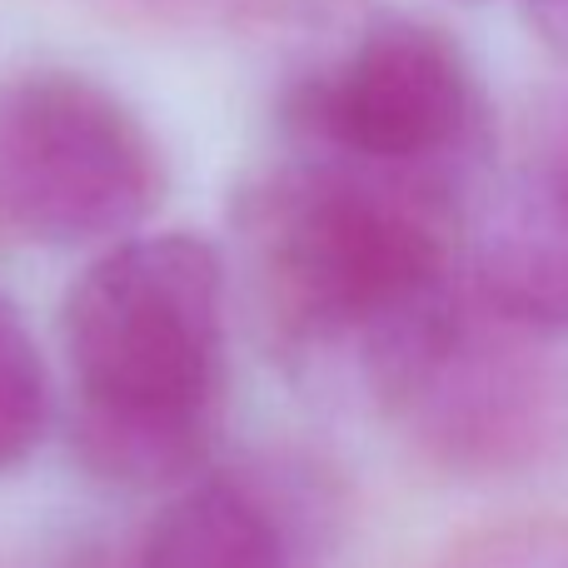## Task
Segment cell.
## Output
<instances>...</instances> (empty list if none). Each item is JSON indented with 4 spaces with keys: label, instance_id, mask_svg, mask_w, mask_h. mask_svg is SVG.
Returning <instances> with one entry per match:
<instances>
[{
    "label": "cell",
    "instance_id": "obj_1",
    "mask_svg": "<svg viewBox=\"0 0 568 568\" xmlns=\"http://www.w3.org/2000/svg\"><path fill=\"white\" fill-rule=\"evenodd\" d=\"M65 439L105 489L165 494L205 469L225 419V255L135 230L80 270L60 310Z\"/></svg>",
    "mask_w": 568,
    "mask_h": 568
},
{
    "label": "cell",
    "instance_id": "obj_2",
    "mask_svg": "<svg viewBox=\"0 0 568 568\" xmlns=\"http://www.w3.org/2000/svg\"><path fill=\"white\" fill-rule=\"evenodd\" d=\"M235 245L284 349L369 344L454 280L449 205L434 170L359 165L324 150H300L240 190Z\"/></svg>",
    "mask_w": 568,
    "mask_h": 568
},
{
    "label": "cell",
    "instance_id": "obj_3",
    "mask_svg": "<svg viewBox=\"0 0 568 568\" xmlns=\"http://www.w3.org/2000/svg\"><path fill=\"white\" fill-rule=\"evenodd\" d=\"M170 195L155 130L105 80L30 65L0 80V225L80 250L135 235Z\"/></svg>",
    "mask_w": 568,
    "mask_h": 568
},
{
    "label": "cell",
    "instance_id": "obj_4",
    "mask_svg": "<svg viewBox=\"0 0 568 568\" xmlns=\"http://www.w3.org/2000/svg\"><path fill=\"white\" fill-rule=\"evenodd\" d=\"M529 344L534 334L449 280L364 344V369L429 459L504 469L554 429V379Z\"/></svg>",
    "mask_w": 568,
    "mask_h": 568
},
{
    "label": "cell",
    "instance_id": "obj_5",
    "mask_svg": "<svg viewBox=\"0 0 568 568\" xmlns=\"http://www.w3.org/2000/svg\"><path fill=\"white\" fill-rule=\"evenodd\" d=\"M474 115L479 95L459 45L424 20H379L339 65L284 95V130L300 150L384 170H439Z\"/></svg>",
    "mask_w": 568,
    "mask_h": 568
},
{
    "label": "cell",
    "instance_id": "obj_6",
    "mask_svg": "<svg viewBox=\"0 0 568 568\" xmlns=\"http://www.w3.org/2000/svg\"><path fill=\"white\" fill-rule=\"evenodd\" d=\"M474 294L534 339H568V170L554 165L489 225Z\"/></svg>",
    "mask_w": 568,
    "mask_h": 568
},
{
    "label": "cell",
    "instance_id": "obj_7",
    "mask_svg": "<svg viewBox=\"0 0 568 568\" xmlns=\"http://www.w3.org/2000/svg\"><path fill=\"white\" fill-rule=\"evenodd\" d=\"M130 568H290V539L250 489L195 474L155 509Z\"/></svg>",
    "mask_w": 568,
    "mask_h": 568
},
{
    "label": "cell",
    "instance_id": "obj_8",
    "mask_svg": "<svg viewBox=\"0 0 568 568\" xmlns=\"http://www.w3.org/2000/svg\"><path fill=\"white\" fill-rule=\"evenodd\" d=\"M55 389L26 314L0 294V474H20L45 444Z\"/></svg>",
    "mask_w": 568,
    "mask_h": 568
},
{
    "label": "cell",
    "instance_id": "obj_9",
    "mask_svg": "<svg viewBox=\"0 0 568 568\" xmlns=\"http://www.w3.org/2000/svg\"><path fill=\"white\" fill-rule=\"evenodd\" d=\"M444 568H568V524H514L484 534Z\"/></svg>",
    "mask_w": 568,
    "mask_h": 568
},
{
    "label": "cell",
    "instance_id": "obj_10",
    "mask_svg": "<svg viewBox=\"0 0 568 568\" xmlns=\"http://www.w3.org/2000/svg\"><path fill=\"white\" fill-rule=\"evenodd\" d=\"M524 20L534 26V36L554 50V55L568 60V0H519Z\"/></svg>",
    "mask_w": 568,
    "mask_h": 568
},
{
    "label": "cell",
    "instance_id": "obj_11",
    "mask_svg": "<svg viewBox=\"0 0 568 568\" xmlns=\"http://www.w3.org/2000/svg\"><path fill=\"white\" fill-rule=\"evenodd\" d=\"M559 170H568V155H564V160H559Z\"/></svg>",
    "mask_w": 568,
    "mask_h": 568
}]
</instances>
